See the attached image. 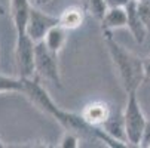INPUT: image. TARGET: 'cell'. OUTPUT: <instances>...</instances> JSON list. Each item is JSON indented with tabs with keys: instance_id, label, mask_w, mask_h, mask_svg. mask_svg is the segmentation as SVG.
Returning a JSON list of instances; mask_svg holds the SVG:
<instances>
[{
	"instance_id": "12",
	"label": "cell",
	"mask_w": 150,
	"mask_h": 148,
	"mask_svg": "<svg viewBox=\"0 0 150 148\" xmlns=\"http://www.w3.org/2000/svg\"><path fill=\"white\" fill-rule=\"evenodd\" d=\"M85 15L86 11L80 6H69L64 9L58 16H59V25H62L66 30L71 31L79 28L85 22Z\"/></svg>"
},
{
	"instance_id": "6",
	"label": "cell",
	"mask_w": 150,
	"mask_h": 148,
	"mask_svg": "<svg viewBox=\"0 0 150 148\" xmlns=\"http://www.w3.org/2000/svg\"><path fill=\"white\" fill-rule=\"evenodd\" d=\"M59 24V16L58 15H51L45 11H42V8H37V6H31V11H30V15H28V21H27V28H25V33L36 41H42L48 31L58 25Z\"/></svg>"
},
{
	"instance_id": "15",
	"label": "cell",
	"mask_w": 150,
	"mask_h": 148,
	"mask_svg": "<svg viewBox=\"0 0 150 148\" xmlns=\"http://www.w3.org/2000/svg\"><path fill=\"white\" fill-rule=\"evenodd\" d=\"M83 8L97 21H101L103 16L105 15L107 9H109L105 0H83Z\"/></svg>"
},
{
	"instance_id": "22",
	"label": "cell",
	"mask_w": 150,
	"mask_h": 148,
	"mask_svg": "<svg viewBox=\"0 0 150 148\" xmlns=\"http://www.w3.org/2000/svg\"><path fill=\"white\" fill-rule=\"evenodd\" d=\"M140 2H150V0H140Z\"/></svg>"
},
{
	"instance_id": "4",
	"label": "cell",
	"mask_w": 150,
	"mask_h": 148,
	"mask_svg": "<svg viewBox=\"0 0 150 148\" xmlns=\"http://www.w3.org/2000/svg\"><path fill=\"white\" fill-rule=\"evenodd\" d=\"M126 95H128V99H126V107H125V111H123L126 138H128L129 145L140 147L146 124H147V119L143 113L141 104L137 98V90L129 92Z\"/></svg>"
},
{
	"instance_id": "5",
	"label": "cell",
	"mask_w": 150,
	"mask_h": 148,
	"mask_svg": "<svg viewBox=\"0 0 150 148\" xmlns=\"http://www.w3.org/2000/svg\"><path fill=\"white\" fill-rule=\"evenodd\" d=\"M34 56H36V41L27 33L16 34L15 67L19 77L24 79L34 77Z\"/></svg>"
},
{
	"instance_id": "9",
	"label": "cell",
	"mask_w": 150,
	"mask_h": 148,
	"mask_svg": "<svg viewBox=\"0 0 150 148\" xmlns=\"http://www.w3.org/2000/svg\"><path fill=\"white\" fill-rule=\"evenodd\" d=\"M31 6V0H11V18L16 34L25 33Z\"/></svg>"
},
{
	"instance_id": "1",
	"label": "cell",
	"mask_w": 150,
	"mask_h": 148,
	"mask_svg": "<svg viewBox=\"0 0 150 148\" xmlns=\"http://www.w3.org/2000/svg\"><path fill=\"white\" fill-rule=\"evenodd\" d=\"M24 96L34 104L39 110H42L43 113L52 116L66 130H71L76 133H86L95 139L103 141L105 145H109L110 148H123L128 147V144L120 142L115 138H112L110 135H107L104 132L103 128H97V126H91L83 120L82 114L79 113H71L67 110L59 108L58 105L54 102V99L49 96L48 90L39 83V80L36 77L31 79H25V93Z\"/></svg>"
},
{
	"instance_id": "11",
	"label": "cell",
	"mask_w": 150,
	"mask_h": 148,
	"mask_svg": "<svg viewBox=\"0 0 150 148\" xmlns=\"http://www.w3.org/2000/svg\"><path fill=\"white\" fill-rule=\"evenodd\" d=\"M101 28L103 31H113L128 25V13L125 8H109L103 16Z\"/></svg>"
},
{
	"instance_id": "3",
	"label": "cell",
	"mask_w": 150,
	"mask_h": 148,
	"mask_svg": "<svg viewBox=\"0 0 150 148\" xmlns=\"http://www.w3.org/2000/svg\"><path fill=\"white\" fill-rule=\"evenodd\" d=\"M34 77L37 80H46L58 88H62L58 53L52 52L45 41L36 43V56H34Z\"/></svg>"
},
{
	"instance_id": "19",
	"label": "cell",
	"mask_w": 150,
	"mask_h": 148,
	"mask_svg": "<svg viewBox=\"0 0 150 148\" xmlns=\"http://www.w3.org/2000/svg\"><path fill=\"white\" fill-rule=\"evenodd\" d=\"M144 71H146V79H150V58L144 59Z\"/></svg>"
},
{
	"instance_id": "23",
	"label": "cell",
	"mask_w": 150,
	"mask_h": 148,
	"mask_svg": "<svg viewBox=\"0 0 150 148\" xmlns=\"http://www.w3.org/2000/svg\"><path fill=\"white\" fill-rule=\"evenodd\" d=\"M0 147H3V144H2V141H0Z\"/></svg>"
},
{
	"instance_id": "18",
	"label": "cell",
	"mask_w": 150,
	"mask_h": 148,
	"mask_svg": "<svg viewBox=\"0 0 150 148\" xmlns=\"http://www.w3.org/2000/svg\"><path fill=\"white\" fill-rule=\"evenodd\" d=\"M131 0H105L109 8H125Z\"/></svg>"
},
{
	"instance_id": "20",
	"label": "cell",
	"mask_w": 150,
	"mask_h": 148,
	"mask_svg": "<svg viewBox=\"0 0 150 148\" xmlns=\"http://www.w3.org/2000/svg\"><path fill=\"white\" fill-rule=\"evenodd\" d=\"M49 2H51V0H33V5L37 6V8H43V6H46Z\"/></svg>"
},
{
	"instance_id": "17",
	"label": "cell",
	"mask_w": 150,
	"mask_h": 148,
	"mask_svg": "<svg viewBox=\"0 0 150 148\" xmlns=\"http://www.w3.org/2000/svg\"><path fill=\"white\" fill-rule=\"evenodd\" d=\"M140 147H150V121H147V124H146V129H144Z\"/></svg>"
},
{
	"instance_id": "7",
	"label": "cell",
	"mask_w": 150,
	"mask_h": 148,
	"mask_svg": "<svg viewBox=\"0 0 150 148\" xmlns=\"http://www.w3.org/2000/svg\"><path fill=\"white\" fill-rule=\"evenodd\" d=\"M80 114L88 124L101 128L105 123V120L110 117L112 108H110V105L104 101H94V102H89V104L85 105L80 111Z\"/></svg>"
},
{
	"instance_id": "14",
	"label": "cell",
	"mask_w": 150,
	"mask_h": 148,
	"mask_svg": "<svg viewBox=\"0 0 150 148\" xmlns=\"http://www.w3.org/2000/svg\"><path fill=\"white\" fill-rule=\"evenodd\" d=\"M0 93H25V79L0 74Z\"/></svg>"
},
{
	"instance_id": "16",
	"label": "cell",
	"mask_w": 150,
	"mask_h": 148,
	"mask_svg": "<svg viewBox=\"0 0 150 148\" xmlns=\"http://www.w3.org/2000/svg\"><path fill=\"white\" fill-rule=\"evenodd\" d=\"M58 147L61 148H77L79 147V136L76 132L71 130H66L62 135V138L59 139Z\"/></svg>"
},
{
	"instance_id": "10",
	"label": "cell",
	"mask_w": 150,
	"mask_h": 148,
	"mask_svg": "<svg viewBox=\"0 0 150 148\" xmlns=\"http://www.w3.org/2000/svg\"><path fill=\"white\" fill-rule=\"evenodd\" d=\"M104 129V132L107 135H110L112 138L120 141V142H125L129 145L128 142V138H126V129H125V119H123V113L122 111H115L112 110V114L110 117L105 120V123L101 126Z\"/></svg>"
},
{
	"instance_id": "2",
	"label": "cell",
	"mask_w": 150,
	"mask_h": 148,
	"mask_svg": "<svg viewBox=\"0 0 150 148\" xmlns=\"http://www.w3.org/2000/svg\"><path fill=\"white\" fill-rule=\"evenodd\" d=\"M103 39L125 92L129 93L138 90L146 79L144 59L138 58L132 52L126 51L120 43H117L112 31H103Z\"/></svg>"
},
{
	"instance_id": "13",
	"label": "cell",
	"mask_w": 150,
	"mask_h": 148,
	"mask_svg": "<svg viewBox=\"0 0 150 148\" xmlns=\"http://www.w3.org/2000/svg\"><path fill=\"white\" fill-rule=\"evenodd\" d=\"M67 31H69V30H66L62 25L58 24V25L52 27V28L48 31L46 37L42 40V41H45V45H46L52 52L59 53V52L62 51L64 45H66V41H67Z\"/></svg>"
},
{
	"instance_id": "8",
	"label": "cell",
	"mask_w": 150,
	"mask_h": 148,
	"mask_svg": "<svg viewBox=\"0 0 150 148\" xmlns=\"http://www.w3.org/2000/svg\"><path fill=\"white\" fill-rule=\"evenodd\" d=\"M125 9H126V13H128V25H126V28L129 30V33L132 34V37H134V40L137 41V43H144L149 28L146 27L144 21L141 19V16L138 13L137 0H131V2L125 6Z\"/></svg>"
},
{
	"instance_id": "21",
	"label": "cell",
	"mask_w": 150,
	"mask_h": 148,
	"mask_svg": "<svg viewBox=\"0 0 150 148\" xmlns=\"http://www.w3.org/2000/svg\"><path fill=\"white\" fill-rule=\"evenodd\" d=\"M0 15H5V8L0 5Z\"/></svg>"
}]
</instances>
